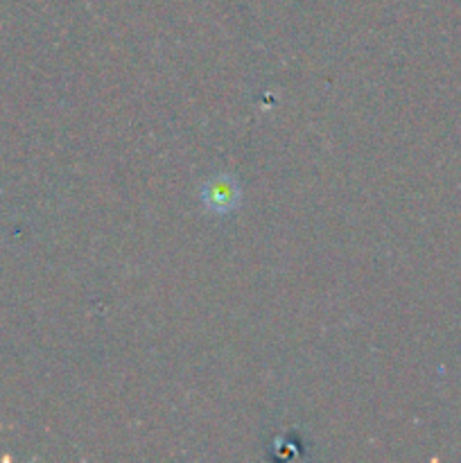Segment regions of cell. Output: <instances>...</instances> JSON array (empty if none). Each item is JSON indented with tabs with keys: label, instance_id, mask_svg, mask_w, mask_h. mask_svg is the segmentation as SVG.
Returning a JSON list of instances; mask_svg holds the SVG:
<instances>
[{
	"label": "cell",
	"instance_id": "1",
	"mask_svg": "<svg viewBox=\"0 0 461 463\" xmlns=\"http://www.w3.org/2000/svg\"><path fill=\"white\" fill-rule=\"evenodd\" d=\"M199 199H202L203 211L211 213V215H229L242 202V188H240L235 176H211L199 188Z\"/></svg>",
	"mask_w": 461,
	"mask_h": 463
}]
</instances>
